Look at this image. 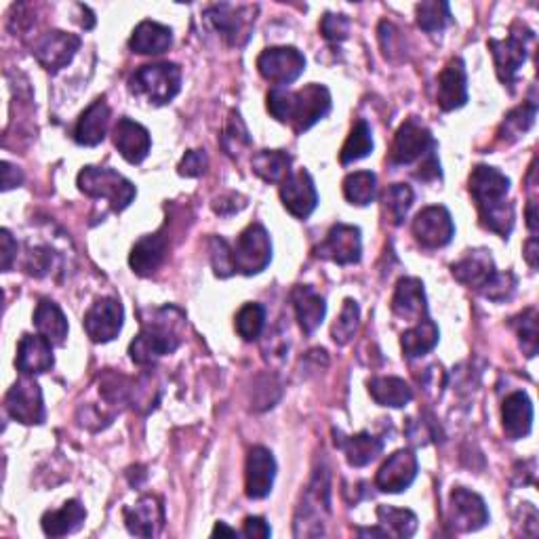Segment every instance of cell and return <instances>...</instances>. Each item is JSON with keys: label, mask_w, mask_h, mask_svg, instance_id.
<instances>
[{"label": "cell", "mask_w": 539, "mask_h": 539, "mask_svg": "<svg viewBox=\"0 0 539 539\" xmlns=\"http://www.w3.org/2000/svg\"><path fill=\"white\" fill-rule=\"evenodd\" d=\"M186 329V316L175 306H165L152 314L150 321H144L142 331L129 346V356L135 365H154L158 358L173 354Z\"/></svg>", "instance_id": "3"}, {"label": "cell", "mask_w": 539, "mask_h": 539, "mask_svg": "<svg viewBox=\"0 0 539 539\" xmlns=\"http://www.w3.org/2000/svg\"><path fill=\"white\" fill-rule=\"evenodd\" d=\"M468 190L476 201L483 228L495 232L506 241L514 228V205L506 201L510 192V179L493 167L478 165L470 173Z\"/></svg>", "instance_id": "1"}, {"label": "cell", "mask_w": 539, "mask_h": 539, "mask_svg": "<svg viewBox=\"0 0 539 539\" xmlns=\"http://www.w3.org/2000/svg\"><path fill=\"white\" fill-rule=\"evenodd\" d=\"M222 146L230 156H238L245 148L251 146L247 125L243 123V118L238 112H230L228 125H226L224 135H222Z\"/></svg>", "instance_id": "46"}, {"label": "cell", "mask_w": 539, "mask_h": 539, "mask_svg": "<svg viewBox=\"0 0 539 539\" xmlns=\"http://www.w3.org/2000/svg\"><path fill=\"white\" fill-rule=\"evenodd\" d=\"M504 432L510 441H521L533 428V405L525 392H512L502 407Z\"/></svg>", "instance_id": "30"}, {"label": "cell", "mask_w": 539, "mask_h": 539, "mask_svg": "<svg viewBox=\"0 0 539 539\" xmlns=\"http://www.w3.org/2000/svg\"><path fill=\"white\" fill-rule=\"evenodd\" d=\"M257 70L274 87L295 83L306 70V57L295 47H272L257 57Z\"/></svg>", "instance_id": "10"}, {"label": "cell", "mask_w": 539, "mask_h": 539, "mask_svg": "<svg viewBox=\"0 0 539 539\" xmlns=\"http://www.w3.org/2000/svg\"><path fill=\"white\" fill-rule=\"evenodd\" d=\"M392 312L409 323H419L428 318V304L424 283L419 278H401L396 283V291L392 297Z\"/></svg>", "instance_id": "22"}, {"label": "cell", "mask_w": 539, "mask_h": 539, "mask_svg": "<svg viewBox=\"0 0 539 539\" xmlns=\"http://www.w3.org/2000/svg\"><path fill=\"white\" fill-rule=\"evenodd\" d=\"M291 302L295 308L297 323H299V327H302L304 333L312 335L318 327L323 325L325 316H327L325 297L318 295L312 287H308V285L293 287Z\"/></svg>", "instance_id": "29"}, {"label": "cell", "mask_w": 539, "mask_h": 539, "mask_svg": "<svg viewBox=\"0 0 539 539\" xmlns=\"http://www.w3.org/2000/svg\"><path fill=\"white\" fill-rule=\"evenodd\" d=\"M22 182H24L22 171H19L17 167H13L11 163L5 161L3 163V190L9 192V190H13L17 186H22Z\"/></svg>", "instance_id": "56"}, {"label": "cell", "mask_w": 539, "mask_h": 539, "mask_svg": "<svg viewBox=\"0 0 539 539\" xmlns=\"http://www.w3.org/2000/svg\"><path fill=\"white\" fill-rule=\"evenodd\" d=\"M76 184L83 194L91 198H104L116 213L125 211L137 194L127 177L108 167H85L78 173Z\"/></svg>", "instance_id": "5"}, {"label": "cell", "mask_w": 539, "mask_h": 539, "mask_svg": "<svg viewBox=\"0 0 539 539\" xmlns=\"http://www.w3.org/2000/svg\"><path fill=\"white\" fill-rule=\"evenodd\" d=\"M268 112L278 123H285L302 135L331 112V93L318 83L306 85L299 91L274 87L268 93Z\"/></svg>", "instance_id": "2"}, {"label": "cell", "mask_w": 539, "mask_h": 539, "mask_svg": "<svg viewBox=\"0 0 539 539\" xmlns=\"http://www.w3.org/2000/svg\"><path fill=\"white\" fill-rule=\"evenodd\" d=\"M171 45H173L171 28L150 22V19H146V22H142L133 30L129 41L131 51L139 55H161L169 51Z\"/></svg>", "instance_id": "33"}, {"label": "cell", "mask_w": 539, "mask_h": 539, "mask_svg": "<svg viewBox=\"0 0 539 539\" xmlns=\"http://www.w3.org/2000/svg\"><path fill=\"white\" fill-rule=\"evenodd\" d=\"M179 89H182V70L169 62L142 66L129 78V91L154 106L169 104Z\"/></svg>", "instance_id": "4"}, {"label": "cell", "mask_w": 539, "mask_h": 539, "mask_svg": "<svg viewBox=\"0 0 539 539\" xmlns=\"http://www.w3.org/2000/svg\"><path fill=\"white\" fill-rule=\"evenodd\" d=\"M316 257L329 259L339 266H350L361 262L363 255V238L361 230L348 224H335L325 241L316 247Z\"/></svg>", "instance_id": "13"}, {"label": "cell", "mask_w": 539, "mask_h": 539, "mask_svg": "<svg viewBox=\"0 0 539 539\" xmlns=\"http://www.w3.org/2000/svg\"><path fill=\"white\" fill-rule=\"evenodd\" d=\"M251 167L266 184H283L291 175V156L283 150H262L251 158Z\"/></svg>", "instance_id": "36"}, {"label": "cell", "mask_w": 539, "mask_h": 539, "mask_svg": "<svg viewBox=\"0 0 539 539\" xmlns=\"http://www.w3.org/2000/svg\"><path fill=\"white\" fill-rule=\"evenodd\" d=\"M215 535H228V537H236L238 533H236L234 529L226 527V523H217V525H215V529H213V537H215Z\"/></svg>", "instance_id": "59"}, {"label": "cell", "mask_w": 539, "mask_h": 539, "mask_svg": "<svg viewBox=\"0 0 539 539\" xmlns=\"http://www.w3.org/2000/svg\"><path fill=\"white\" fill-rule=\"evenodd\" d=\"M110 125V108L104 97L95 99V102L81 114L74 127V142L78 146H97L106 139V131Z\"/></svg>", "instance_id": "28"}, {"label": "cell", "mask_w": 539, "mask_h": 539, "mask_svg": "<svg viewBox=\"0 0 539 539\" xmlns=\"http://www.w3.org/2000/svg\"><path fill=\"white\" fill-rule=\"evenodd\" d=\"M34 327L38 335H43L53 346H64L68 339V318L64 316L53 299H41L34 310Z\"/></svg>", "instance_id": "32"}, {"label": "cell", "mask_w": 539, "mask_h": 539, "mask_svg": "<svg viewBox=\"0 0 539 539\" xmlns=\"http://www.w3.org/2000/svg\"><path fill=\"white\" fill-rule=\"evenodd\" d=\"M535 116H537V104L535 102H529V104H523L514 108L506 118L502 127H499V139L506 144H512L516 142V139H521V135H525L533 123H535Z\"/></svg>", "instance_id": "41"}, {"label": "cell", "mask_w": 539, "mask_h": 539, "mask_svg": "<svg viewBox=\"0 0 539 539\" xmlns=\"http://www.w3.org/2000/svg\"><path fill=\"white\" fill-rule=\"evenodd\" d=\"M369 394L377 405L392 409H403L413 401V390L401 377H373Z\"/></svg>", "instance_id": "35"}, {"label": "cell", "mask_w": 539, "mask_h": 539, "mask_svg": "<svg viewBox=\"0 0 539 539\" xmlns=\"http://www.w3.org/2000/svg\"><path fill=\"white\" fill-rule=\"evenodd\" d=\"M384 205L390 222L394 226H401L413 205V190L407 184H394L384 194Z\"/></svg>", "instance_id": "44"}, {"label": "cell", "mask_w": 539, "mask_h": 539, "mask_svg": "<svg viewBox=\"0 0 539 539\" xmlns=\"http://www.w3.org/2000/svg\"><path fill=\"white\" fill-rule=\"evenodd\" d=\"M236 201H243V196H238V194L219 196V198H215V201H213V209L219 215H232V213L243 209V205H234Z\"/></svg>", "instance_id": "55"}, {"label": "cell", "mask_w": 539, "mask_h": 539, "mask_svg": "<svg viewBox=\"0 0 539 539\" xmlns=\"http://www.w3.org/2000/svg\"><path fill=\"white\" fill-rule=\"evenodd\" d=\"M78 49H81V36L53 30L38 38L32 47V53L36 62L47 72H57L72 62Z\"/></svg>", "instance_id": "15"}, {"label": "cell", "mask_w": 539, "mask_h": 539, "mask_svg": "<svg viewBox=\"0 0 539 539\" xmlns=\"http://www.w3.org/2000/svg\"><path fill=\"white\" fill-rule=\"evenodd\" d=\"M415 15H417V26L426 32H441L453 22L449 3H438V0L419 3L415 7Z\"/></svg>", "instance_id": "42"}, {"label": "cell", "mask_w": 539, "mask_h": 539, "mask_svg": "<svg viewBox=\"0 0 539 539\" xmlns=\"http://www.w3.org/2000/svg\"><path fill=\"white\" fill-rule=\"evenodd\" d=\"M518 287V278L514 272H495L491 276V281L481 289V293L491 299V302H508V299L514 297Z\"/></svg>", "instance_id": "48"}, {"label": "cell", "mask_w": 539, "mask_h": 539, "mask_svg": "<svg viewBox=\"0 0 539 539\" xmlns=\"http://www.w3.org/2000/svg\"><path fill=\"white\" fill-rule=\"evenodd\" d=\"M321 512H329V474H327V470H318L314 474L312 485L308 487V491L302 499V506H299V510H297L295 529L306 523V525H318V529L323 531Z\"/></svg>", "instance_id": "27"}, {"label": "cell", "mask_w": 539, "mask_h": 539, "mask_svg": "<svg viewBox=\"0 0 539 539\" xmlns=\"http://www.w3.org/2000/svg\"><path fill=\"white\" fill-rule=\"evenodd\" d=\"M358 323H361V310H358V304L354 299H346L342 312H339V318L335 321L331 329V337L337 346H346L352 342V337L358 329Z\"/></svg>", "instance_id": "45"}, {"label": "cell", "mask_w": 539, "mask_h": 539, "mask_svg": "<svg viewBox=\"0 0 539 539\" xmlns=\"http://www.w3.org/2000/svg\"><path fill=\"white\" fill-rule=\"evenodd\" d=\"M373 152V133H371V127L367 121H358L348 139L346 144L342 148V152H339V163L342 165H352L356 161H363V158H367L369 154Z\"/></svg>", "instance_id": "39"}, {"label": "cell", "mask_w": 539, "mask_h": 539, "mask_svg": "<svg viewBox=\"0 0 539 539\" xmlns=\"http://www.w3.org/2000/svg\"><path fill=\"white\" fill-rule=\"evenodd\" d=\"M0 259H3V272H9L13 266V259L17 257V243L13 241L11 232L5 228L0 230Z\"/></svg>", "instance_id": "53"}, {"label": "cell", "mask_w": 539, "mask_h": 539, "mask_svg": "<svg viewBox=\"0 0 539 539\" xmlns=\"http://www.w3.org/2000/svg\"><path fill=\"white\" fill-rule=\"evenodd\" d=\"M495 272L497 270L493 264V257L487 249L468 251L466 257H462L459 262H455L451 266V274L457 283L478 289V291H481L491 281V276Z\"/></svg>", "instance_id": "26"}, {"label": "cell", "mask_w": 539, "mask_h": 539, "mask_svg": "<svg viewBox=\"0 0 539 539\" xmlns=\"http://www.w3.org/2000/svg\"><path fill=\"white\" fill-rule=\"evenodd\" d=\"M272 259V243L270 234L262 224L247 226L241 236L236 238V245L232 247V264L234 272H241L245 276H253L264 272Z\"/></svg>", "instance_id": "6"}, {"label": "cell", "mask_w": 539, "mask_h": 539, "mask_svg": "<svg viewBox=\"0 0 539 539\" xmlns=\"http://www.w3.org/2000/svg\"><path fill=\"white\" fill-rule=\"evenodd\" d=\"M87 518L85 506L78 502V499H70L59 510H49L43 516V531L49 537H64L83 527Z\"/></svg>", "instance_id": "34"}, {"label": "cell", "mask_w": 539, "mask_h": 539, "mask_svg": "<svg viewBox=\"0 0 539 539\" xmlns=\"http://www.w3.org/2000/svg\"><path fill=\"white\" fill-rule=\"evenodd\" d=\"M125 525L129 533L137 537H154L161 533L165 525V508L161 499L154 495L139 499L133 508L125 510Z\"/></svg>", "instance_id": "24"}, {"label": "cell", "mask_w": 539, "mask_h": 539, "mask_svg": "<svg viewBox=\"0 0 539 539\" xmlns=\"http://www.w3.org/2000/svg\"><path fill=\"white\" fill-rule=\"evenodd\" d=\"M533 38L535 34L527 28H523L521 32H516V28H512L510 36L504 38V41H495V38L489 41V49L495 59V70H497L499 81L508 85L510 89L516 83L518 70H521L523 64L527 62L529 43L533 41Z\"/></svg>", "instance_id": "8"}, {"label": "cell", "mask_w": 539, "mask_h": 539, "mask_svg": "<svg viewBox=\"0 0 539 539\" xmlns=\"http://www.w3.org/2000/svg\"><path fill=\"white\" fill-rule=\"evenodd\" d=\"M266 325V310L262 304H245L236 314V331L245 342H253L262 335Z\"/></svg>", "instance_id": "43"}, {"label": "cell", "mask_w": 539, "mask_h": 539, "mask_svg": "<svg viewBox=\"0 0 539 539\" xmlns=\"http://www.w3.org/2000/svg\"><path fill=\"white\" fill-rule=\"evenodd\" d=\"M419 464L411 449H401L390 455L375 476V487L384 493H403L417 478Z\"/></svg>", "instance_id": "17"}, {"label": "cell", "mask_w": 539, "mask_h": 539, "mask_svg": "<svg viewBox=\"0 0 539 539\" xmlns=\"http://www.w3.org/2000/svg\"><path fill=\"white\" fill-rule=\"evenodd\" d=\"M527 226L533 234H537V203L535 201H529V207H527Z\"/></svg>", "instance_id": "58"}, {"label": "cell", "mask_w": 539, "mask_h": 539, "mask_svg": "<svg viewBox=\"0 0 539 539\" xmlns=\"http://www.w3.org/2000/svg\"><path fill=\"white\" fill-rule=\"evenodd\" d=\"M377 177L371 171H354L344 179V196L350 205L367 207L375 201Z\"/></svg>", "instance_id": "40"}, {"label": "cell", "mask_w": 539, "mask_h": 539, "mask_svg": "<svg viewBox=\"0 0 539 539\" xmlns=\"http://www.w3.org/2000/svg\"><path fill=\"white\" fill-rule=\"evenodd\" d=\"M112 139L118 152H121V156L131 165L144 163L152 148V139H150L148 129L144 125L131 121V118L127 116H123L121 121L116 123Z\"/></svg>", "instance_id": "21"}, {"label": "cell", "mask_w": 539, "mask_h": 539, "mask_svg": "<svg viewBox=\"0 0 539 539\" xmlns=\"http://www.w3.org/2000/svg\"><path fill=\"white\" fill-rule=\"evenodd\" d=\"M281 201L293 217L308 219L318 207V192L312 175L304 169L291 173L281 184Z\"/></svg>", "instance_id": "18"}, {"label": "cell", "mask_w": 539, "mask_h": 539, "mask_svg": "<svg viewBox=\"0 0 539 539\" xmlns=\"http://www.w3.org/2000/svg\"><path fill=\"white\" fill-rule=\"evenodd\" d=\"M51 268V253L49 251H32L26 262V272L32 276H45Z\"/></svg>", "instance_id": "52"}, {"label": "cell", "mask_w": 539, "mask_h": 539, "mask_svg": "<svg viewBox=\"0 0 539 539\" xmlns=\"http://www.w3.org/2000/svg\"><path fill=\"white\" fill-rule=\"evenodd\" d=\"M321 34L331 43H342L350 34V19L339 13H327L321 22Z\"/></svg>", "instance_id": "50"}, {"label": "cell", "mask_w": 539, "mask_h": 539, "mask_svg": "<svg viewBox=\"0 0 539 539\" xmlns=\"http://www.w3.org/2000/svg\"><path fill=\"white\" fill-rule=\"evenodd\" d=\"M209 255H211V266L217 278H230L234 272L232 264V247L224 241L222 236H211L209 238Z\"/></svg>", "instance_id": "49"}, {"label": "cell", "mask_w": 539, "mask_h": 539, "mask_svg": "<svg viewBox=\"0 0 539 539\" xmlns=\"http://www.w3.org/2000/svg\"><path fill=\"white\" fill-rule=\"evenodd\" d=\"M537 255H539L537 236H531L525 245V259H527V264L531 266V270H537Z\"/></svg>", "instance_id": "57"}, {"label": "cell", "mask_w": 539, "mask_h": 539, "mask_svg": "<svg viewBox=\"0 0 539 539\" xmlns=\"http://www.w3.org/2000/svg\"><path fill=\"white\" fill-rule=\"evenodd\" d=\"M5 409L19 424L38 426L45 422L47 411L43 401V390L34 382L32 375L19 377L9 388L5 396Z\"/></svg>", "instance_id": "9"}, {"label": "cell", "mask_w": 539, "mask_h": 539, "mask_svg": "<svg viewBox=\"0 0 539 539\" xmlns=\"http://www.w3.org/2000/svg\"><path fill=\"white\" fill-rule=\"evenodd\" d=\"M413 236L424 249H441L447 247L455 236L453 217L445 207H426L419 211L413 219Z\"/></svg>", "instance_id": "11"}, {"label": "cell", "mask_w": 539, "mask_h": 539, "mask_svg": "<svg viewBox=\"0 0 539 539\" xmlns=\"http://www.w3.org/2000/svg\"><path fill=\"white\" fill-rule=\"evenodd\" d=\"M518 342H521L523 352L533 358L537 354V310L527 308L523 314H518L512 321Z\"/></svg>", "instance_id": "47"}, {"label": "cell", "mask_w": 539, "mask_h": 539, "mask_svg": "<svg viewBox=\"0 0 539 539\" xmlns=\"http://www.w3.org/2000/svg\"><path fill=\"white\" fill-rule=\"evenodd\" d=\"M377 521H379V527L388 533V537L407 539L417 531V516L411 510L379 506Z\"/></svg>", "instance_id": "38"}, {"label": "cell", "mask_w": 539, "mask_h": 539, "mask_svg": "<svg viewBox=\"0 0 539 539\" xmlns=\"http://www.w3.org/2000/svg\"><path fill=\"white\" fill-rule=\"evenodd\" d=\"M449 523L462 533H472L483 529L489 523V510L485 499L464 487H455L451 493Z\"/></svg>", "instance_id": "16"}, {"label": "cell", "mask_w": 539, "mask_h": 539, "mask_svg": "<svg viewBox=\"0 0 539 539\" xmlns=\"http://www.w3.org/2000/svg\"><path fill=\"white\" fill-rule=\"evenodd\" d=\"M436 102L445 112L459 110L468 102V74L462 57H451L438 76Z\"/></svg>", "instance_id": "19"}, {"label": "cell", "mask_w": 539, "mask_h": 539, "mask_svg": "<svg viewBox=\"0 0 539 539\" xmlns=\"http://www.w3.org/2000/svg\"><path fill=\"white\" fill-rule=\"evenodd\" d=\"M243 537H270L272 535V529L270 525L264 521L262 516H249L245 518V525H243V531H241Z\"/></svg>", "instance_id": "54"}, {"label": "cell", "mask_w": 539, "mask_h": 539, "mask_svg": "<svg viewBox=\"0 0 539 539\" xmlns=\"http://www.w3.org/2000/svg\"><path fill=\"white\" fill-rule=\"evenodd\" d=\"M251 7H236L230 3L213 5L205 11V19L215 32L224 36V41L232 47L243 45L249 38V30L255 22Z\"/></svg>", "instance_id": "12"}, {"label": "cell", "mask_w": 539, "mask_h": 539, "mask_svg": "<svg viewBox=\"0 0 539 539\" xmlns=\"http://www.w3.org/2000/svg\"><path fill=\"white\" fill-rule=\"evenodd\" d=\"M167 251H169V238L165 236L163 230L156 234H148L144 238H139L133 245L129 264L137 276H152L163 266Z\"/></svg>", "instance_id": "25"}, {"label": "cell", "mask_w": 539, "mask_h": 539, "mask_svg": "<svg viewBox=\"0 0 539 539\" xmlns=\"http://www.w3.org/2000/svg\"><path fill=\"white\" fill-rule=\"evenodd\" d=\"M209 167V158L205 154V150H190L186 152V156L182 158V163H179V175L184 177H198L203 175Z\"/></svg>", "instance_id": "51"}, {"label": "cell", "mask_w": 539, "mask_h": 539, "mask_svg": "<svg viewBox=\"0 0 539 539\" xmlns=\"http://www.w3.org/2000/svg\"><path fill=\"white\" fill-rule=\"evenodd\" d=\"M55 365L53 344L43 335H24L19 339L15 367L24 375H41L51 371Z\"/></svg>", "instance_id": "23"}, {"label": "cell", "mask_w": 539, "mask_h": 539, "mask_svg": "<svg viewBox=\"0 0 539 539\" xmlns=\"http://www.w3.org/2000/svg\"><path fill=\"white\" fill-rule=\"evenodd\" d=\"M438 327L430 318H424V321L415 323L409 331L401 335V346L407 358H419L428 352H432L438 344Z\"/></svg>", "instance_id": "37"}, {"label": "cell", "mask_w": 539, "mask_h": 539, "mask_svg": "<svg viewBox=\"0 0 539 539\" xmlns=\"http://www.w3.org/2000/svg\"><path fill=\"white\" fill-rule=\"evenodd\" d=\"M436 152V142L430 133V129L419 121V118H407V121L398 127L392 152H390V161L394 165H413L419 161H426L430 154Z\"/></svg>", "instance_id": "7"}, {"label": "cell", "mask_w": 539, "mask_h": 539, "mask_svg": "<svg viewBox=\"0 0 539 539\" xmlns=\"http://www.w3.org/2000/svg\"><path fill=\"white\" fill-rule=\"evenodd\" d=\"M125 323V310L114 297H102L85 314V331L95 344H108L118 337Z\"/></svg>", "instance_id": "14"}, {"label": "cell", "mask_w": 539, "mask_h": 539, "mask_svg": "<svg viewBox=\"0 0 539 539\" xmlns=\"http://www.w3.org/2000/svg\"><path fill=\"white\" fill-rule=\"evenodd\" d=\"M276 478V462L270 449L257 445L247 455L245 491L251 499H264L272 493Z\"/></svg>", "instance_id": "20"}, {"label": "cell", "mask_w": 539, "mask_h": 539, "mask_svg": "<svg viewBox=\"0 0 539 539\" xmlns=\"http://www.w3.org/2000/svg\"><path fill=\"white\" fill-rule=\"evenodd\" d=\"M335 445L344 451L348 464L354 468H365L382 455L384 441L369 432H358L352 436H344L342 432H335Z\"/></svg>", "instance_id": "31"}]
</instances>
